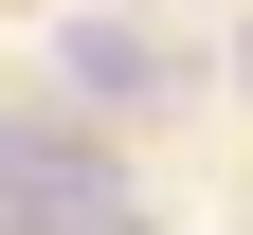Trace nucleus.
<instances>
[{"label": "nucleus", "mask_w": 253, "mask_h": 235, "mask_svg": "<svg viewBox=\"0 0 253 235\" xmlns=\"http://www.w3.org/2000/svg\"><path fill=\"white\" fill-rule=\"evenodd\" d=\"M54 73H73L90 109H145V91H163V37H145V18H54Z\"/></svg>", "instance_id": "2"}, {"label": "nucleus", "mask_w": 253, "mask_h": 235, "mask_svg": "<svg viewBox=\"0 0 253 235\" xmlns=\"http://www.w3.org/2000/svg\"><path fill=\"white\" fill-rule=\"evenodd\" d=\"M0 217L18 235H126V163L90 145V127H18V145H0Z\"/></svg>", "instance_id": "1"}, {"label": "nucleus", "mask_w": 253, "mask_h": 235, "mask_svg": "<svg viewBox=\"0 0 253 235\" xmlns=\"http://www.w3.org/2000/svg\"><path fill=\"white\" fill-rule=\"evenodd\" d=\"M235 73H253V54H235Z\"/></svg>", "instance_id": "3"}]
</instances>
